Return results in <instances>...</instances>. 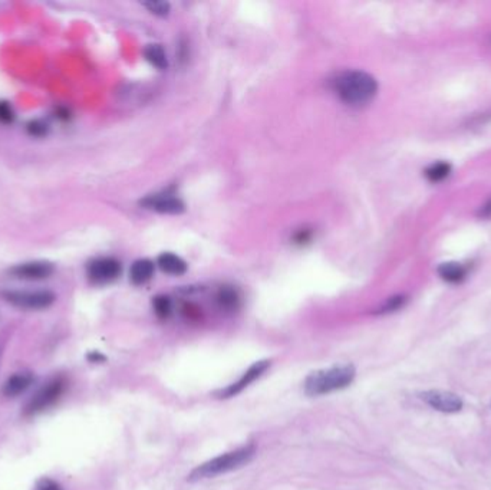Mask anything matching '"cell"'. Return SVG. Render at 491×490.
Segmentation results:
<instances>
[{"instance_id": "obj_18", "label": "cell", "mask_w": 491, "mask_h": 490, "mask_svg": "<svg viewBox=\"0 0 491 490\" xmlns=\"http://www.w3.org/2000/svg\"><path fill=\"white\" fill-rule=\"evenodd\" d=\"M154 309L159 318H167L171 312V302L167 296H158L154 299Z\"/></svg>"}, {"instance_id": "obj_20", "label": "cell", "mask_w": 491, "mask_h": 490, "mask_svg": "<svg viewBox=\"0 0 491 490\" xmlns=\"http://www.w3.org/2000/svg\"><path fill=\"white\" fill-rule=\"evenodd\" d=\"M15 121V111L9 102H0V122L12 124Z\"/></svg>"}, {"instance_id": "obj_13", "label": "cell", "mask_w": 491, "mask_h": 490, "mask_svg": "<svg viewBox=\"0 0 491 490\" xmlns=\"http://www.w3.org/2000/svg\"><path fill=\"white\" fill-rule=\"evenodd\" d=\"M158 266L162 272H166L169 275H183L187 270L185 262L173 253H162L158 258Z\"/></svg>"}, {"instance_id": "obj_3", "label": "cell", "mask_w": 491, "mask_h": 490, "mask_svg": "<svg viewBox=\"0 0 491 490\" xmlns=\"http://www.w3.org/2000/svg\"><path fill=\"white\" fill-rule=\"evenodd\" d=\"M355 378V368L352 365L332 367L312 372L305 379V393L309 397H319L338 390L346 388Z\"/></svg>"}, {"instance_id": "obj_14", "label": "cell", "mask_w": 491, "mask_h": 490, "mask_svg": "<svg viewBox=\"0 0 491 490\" xmlns=\"http://www.w3.org/2000/svg\"><path fill=\"white\" fill-rule=\"evenodd\" d=\"M439 274H440V276H441L444 281L451 282V284H458V282H461L464 278H466L467 269L464 267L462 265H460V263L450 262V263H443V265L439 267Z\"/></svg>"}, {"instance_id": "obj_22", "label": "cell", "mask_w": 491, "mask_h": 490, "mask_svg": "<svg viewBox=\"0 0 491 490\" xmlns=\"http://www.w3.org/2000/svg\"><path fill=\"white\" fill-rule=\"evenodd\" d=\"M35 490H64V489L58 482H55L49 477H42L36 482Z\"/></svg>"}, {"instance_id": "obj_6", "label": "cell", "mask_w": 491, "mask_h": 490, "mask_svg": "<svg viewBox=\"0 0 491 490\" xmlns=\"http://www.w3.org/2000/svg\"><path fill=\"white\" fill-rule=\"evenodd\" d=\"M87 275L95 285L111 284L121 275V263L114 258H97L88 263Z\"/></svg>"}, {"instance_id": "obj_17", "label": "cell", "mask_w": 491, "mask_h": 490, "mask_svg": "<svg viewBox=\"0 0 491 490\" xmlns=\"http://www.w3.org/2000/svg\"><path fill=\"white\" fill-rule=\"evenodd\" d=\"M450 172H451V167H450V164H447V162H435V164H432L431 167L427 169L425 176L428 177L429 181L439 183V181L447 178Z\"/></svg>"}, {"instance_id": "obj_11", "label": "cell", "mask_w": 491, "mask_h": 490, "mask_svg": "<svg viewBox=\"0 0 491 490\" xmlns=\"http://www.w3.org/2000/svg\"><path fill=\"white\" fill-rule=\"evenodd\" d=\"M143 204L147 209H152L161 213H180L184 210V204L181 203V200L170 195H155V196L147 197L143 202Z\"/></svg>"}, {"instance_id": "obj_7", "label": "cell", "mask_w": 491, "mask_h": 490, "mask_svg": "<svg viewBox=\"0 0 491 490\" xmlns=\"http://www.w3.org/2000/svg\"><path fill=\"white\" fill-rule=\"evenodd\" d=\"M55 266L46 260L19 263L9 269V275L22 281H43L53 275Z\"/></svg>"}, {"instance_id": "obj_16", "label": "cell", "mask_w": 491, "mask_h": 490, "mask_svg": "<svg viewBox=\"0 0 491 490\" xmlns=\"http://www.w3.org/2000/svg\"><path fill=\"white\" fill-rule=\"evenodd\" d=\"M217 302L225 309H236L239 305V295L234 289L232 288H225L217 295Z\"/></svg>"}, {"instance_id": "obj_9", "label": "cell", "mask_w": 491, "mask_h": 490, "mask_svg": "<svg viewBox=\"0 0 491 490\" xmlns=\"http://www.w3.org/2000/svg\"><path fill=\"white\" fill-rule=\"evenodd\" d=\"M270 367V361L264 360V361H259L256 364H253L248 371H246L241 378L237 381V383L234 384H230L227 388L222 390L220 393L217 394L218 398H230V397H234L237 396L239 393H241L246 387H249L253 381H256L259 377H262L266 370Z\"/></svg>"}, {"instance_id": "obj_4", "label": "cell", "mask_w": 491, "mask_h": 490, "mask_svg": "<svg viewBox=\"0 0 491 490\" xmlns=\"http://www.w3.org/2000/svg\"><path fill=\"white\" fill-rule=\"evenodd\" d=\"M0 296L5 302L10 304L19 309L27 311H42L50 308L55 301H57V295L50 290H2Z\"/></svg>"}, {"instance_id": "obj_2", "label": "cell", "mask_w": 491, "mask_h": 490, "mask_svg": "<svg viewBox=\"0 0 491 490\" xmlns=\"http://www.w3.org/2000/svg\"><path fill=\"white\" fill-rule=\"evenodd\" d=\"M255 453H256V449L253 444H250V446L240 447L237 450L225 453L222 456H217V457L203 463L201 466L196 468L193 472L190 473L188 480L190 482H199V480L215 477L218 475H223V473H227L230 470L239 469L244 465H248V463L253 458Z\"/></svg>"}, {"instance_id": "obj_24", "label": "cell", "mask_w": 491, "mask_h": 490, "mask_svg": "<svg viewBox=\"0 0 491 490\" xmlns=\"http://www.w3.org/2000/svg\"><path fill=\"white\" fill-rule=\"evenodd\" d=\"M88 360L91 363H102V361H105V357L101 356L99 352H91V354H88Z\"/></svg>"}, {"instance_id": "obj_23", "label": "cell", "mask_w": 491, "mask_h": 490, "mask_svg": "<svg viewBox=\"0 0 491 490\" xmlns=\"http://www.w3.org/2000/svg\"><path fill=\"white\" fill-rule=\"evenodd\" d=\"M145 6L155 15H167L169 10H170V6L169 4H164V2H150V4H145Z\"/></svg>"}, {"instance_id": "obj_8", "label": "cell", "mask_w": 491, "mask_h": 490, "mask_svg": "<svg viewBox=\"0 0 491 490\" xmlns=\"http://www.w3.org/2000/svg\"><path fill=\"white\" fill-rule=\"evenodd\" d=\"M421 398L429 407H432L434 410H439L441 413H457L462 408V400L450 391L431 390L422 393Z\"/></svg>"}, {"instance_id": "obj_12", "label": "cell", "mask_w": 491, "mask_h": 490, "mask_svg": "<svg viewBox=\"0 0 491 490\" xmlns=\"http://www.w3.org/2000/svg\"><path fill=\"white\" fill-rule=\"evenodd\" d=\"M152 274H154V263L148 259H141V260H136L132 265L129 276L135 285H143L151 279Z\"/></svg>"}, {"instance_id": "obj_21", "label": "cell", "mask_w": 491, "mask_h": 490, "mask_svg": "<svg viewBox=\"0 0 491 490\" xmlns=\"http://www.w3.org/2000/svg\"><path fill=\"white\" fill-rule=\"evenodd\" d=\"M27 131H29V134L34 135V137H43V135H46L48 132V125L36 120L27 124Z\"/></svg>"}, {"instance_id": "obj_1", "label": "cell", "mask_w": 491, "mask_h": 490, "mask_svg": "<svg viewBox=\"0 0 491 490\" xmlns=\"http://www.w3.org/2000/svg\"><path fill=\"white\" fill-rule=\"evenodd\" d=\"M335 91L346 104L364 105L376 95L378 84L367 72L348 71L335 79Z\"/></svg>"}, {"instance_id": "obj_10", "label": "cell", "mask_w": 491, "mask_h": 490, "mask_svg": "<svg viewBox=\"0 0 491 490\" xmlns=\"http://www.w3.org/2000/svg\"><path fill=\"white\" fill-rule=\"evenodd\" d=\"M34 381H35V377L32 375V372H27V371L15 372L13 375H10L6 379V383L3 384V388H2V393L5 397H9V398L17 397V396L23 394L27 388H29Z\"/></svg>"}, {"instance_id": "obj_5", "label": "cell", "mask_w": 491, "mask_h": 490, "mask_svg": "<svg viewBox=\"0 0 491 490\" xmlns=\"http://www.w3.org/2000/svg\"><path fill=\"white\" fill-rule=\"evenodd\" d=\"M65 388L66 383L62 377L52 378L34 394V397L29 401H27L24 407V414L35 416L38 413H42L62 397Z\"/></svg>"}, {"instance_id": "obj_15", "label": "cell", "mask_w": 491, "mask_h": 490, "mask_svg": "<svg viewBox=\"0 0 491 490\" xmlns=\"http://www.w3.org/2000/svg\"><path fill=\"white\" fill-rule=\"evenodd\" d=\"M145 58L148 59V62H151L154 66L162 69L167 66V55L164 49L159 45H150L145 49Z\"/></svg>"}, {"instance_id": "obj_19", "label": "cell", "mask_w": 491, "mask_h": 490, "mask_svg": "<svg viewBox=\"0 0 491 490\" xmlns=\"http://www.w3.org/2000/svg\"><path fill=\"white\" fill-rule=\"evenodd\" d=\"M405 302V298L404 296H394L391 298L390 301H387L384 305H382L379 309H378V314H388V312H394L397 309H399Z\"/></svg>"}]
</instances>
